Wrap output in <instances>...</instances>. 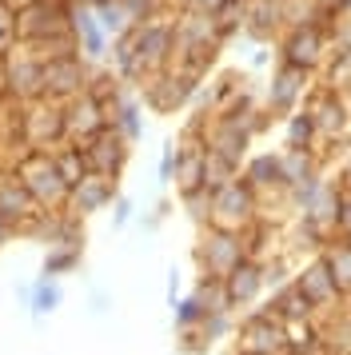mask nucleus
<instances>
[{"instance_id":"obj_29","label":"nucleus","mask_w":351,"mask_h":355,"mask_svg":"<svg viewBox=\"0 0 351 355\" xmlns=\"http://www.w3.org/2000/svg\"><path fill=\"white\" fill-rule=\"evenodd\" d=\"M204 315H207V307H204V300H200L196 291L180 295V300H176V307H172L176 331H184V327H200V323H204Z\"/></svg>"},{"instance_id":"obj_6","label":"nucleus","mask_w":351,"mask_h":355,"mask_svg":"<svg viewBox=\"0 0 351 355\" xmlns=\"http://www.w3.org/2000/svg\"><path fill=\"white\" fill-rule=\"evenodd\" d=\"M128 36H132V52L140 64V84L152 80L164 68H172V20L152 17L136 28H128Z\"/></svg>"},{"instance_id":"obj_23","label":"nucleus","mask_w":351,"mask_h":355,"mask_svg":"<svg viewBox=\"0 0 351 355\" xmlns=\"http://www.w3.org/2000/svg\"><path fill=\"white\" fill-rule=\"evenodd\" d=\"M284 148H316L319 152V132L307 108H296L284 124Z\"/></svg>"},{"instance_id":"obj_36","label":"nucleus","mask_w":351,"mask_h":355,"mask_svg":"<svg viewBox=\"0 0 351 355\" xmlns=\"http://www.w3.org/2000/svg\"><path fill=\"white\" fill-rule=\"evenodd\" d=\"M335 240H351V188H339V204H335Z\"/></svg>"},{"instance_id":"obj_8","label":"nucleus","mask_w":351,"mask_h":355,"mask_svg":"<svg viewBox=\"0 0 351 355\" xmlns=\"http://www.w3.org/2000/svg\"><path fill=\"white\" fill-rule=\"evenodd\" d=\"M20 140H24V148H40V152L60 148L68 140L64 136V104H56L48 96L24 104V112H20Z\"/></svg>"},{"instance_id":"obj_44","label":"nucleus","mask_w":351,"mask_h":355,"mask_svg":"<svg viewBox=\"0 0 351 355\" xmlns=\"http://www.w3.org/2000/svg\"><path fill=\"white\" fill-rule=\"evenodd\" d=\"M343 96H348V108H351V88H348V92H343Z\"/></svg>"},{"instance_id":"obj_9","label":"nucleus","mask_w":351,"mask_h":355,"mask_svg":"<svg viewBox=\"0 0 351 355\" xmlns=\"http://www.w3.org/2000/svg\"><path fill=\"white\" fill-rule=\"evenodd\" d=\"M311 80H316L311 72H303V68L284 64V60H280L275 72H271L268 96H264V112H268L271 120H287L296 108H303V96H307Z\"/></svg>"},{"instance_id":"obj_10","label":"nucleus","mask_w":351,"mask_h":355,"mask_svg":"<svg viewBox=\"0 0 351 355\" xmlns=\"http://www.w3.org/2000/svg\"><path fill=\"white\" fill-rule=\"evenodd\" d=\"M296 284H300V291L311 300V307L319 311V320H323V315H335V311H343V304H348V295L339 291V284H335V275H332V268H327V259L323 256L307 259L300 272H296Z\"/></svg>"},{"instance_id":"obj_18","label":"nucleus","mask_w":351,"mask_h":355,"mask_svg":"<svg viewBox=\"0 0 351 355\" xmlns=\"http://www.w3.org/2000/svg\"><path fill=\"white\" fill-rule=\"evenodd\" d=\"M36 211L40 208H36V200L28 196V188L20 184V176H16L12 168H4V172H0V220L20 232Z\"/></svg>"},{"instance_id":"obj_22","label":"nucleus","mask_w":351,"mask_h":355,"mask_svg":"<svg viewBox=\"0 0 351 355\" xmlns=\"http://www.w3.org/2000/svg\"><path fill=\"white\" fill-rule=\"evenodd\" d=\"M268 307L280 315L284 323H296V320H319V311L311 307V300L300 291V284H296V275L287 279V284H280V288L271 291Z\"/></svg>"},{"instance_id":"obj_27","label":"nucleus","mask_w":351,"mask_h":355,"mask_svg":"<svg viewBox=\"0 0 351 355\" xmlns=\"http://www.w3.org/2000/svg\"><path fill=\"white\" fill-rule=\"evenodd\" d=\"M64 304V291H60V284L56 279H36L32 284V300H28V311H32V320H44V315H52L56 307Z\"/></svg>"},{"instance_id":"obj_4","label":"nucleus","mask_w":351,"mask_h":355,"mask_svg":"<svg viewBox=\"0 0 351 355\" xmlns=\"http://www.w3.org/2000/svg\"><path fill=\"white\" fill-rule=\"evenodd\" d=\"M248 259V243H243V232H228V227L204 224L200 227V240H196V268L207 279H223L232 275Z\"/></svg>"},{"instance_id":"obj_31","label":"nucleus","mask_w":351,"mask_h":355,"mask_svg":"<svg viewBox=\"0 0 351 355\" xmlns=\"http://www.w3.org/2000/svg\"><path fill=\"white\" fill-rule=\"evenodd\" d=\"M52 160H56V168H60V176L68 180V188H72V184H80V180L88 176L84 152H80L76 144H72V148H56V152H52Z\"/></svg>"},{"instance_id":"obj_26","label":"nucleus","mask_w":351,"mask_h":355,"mask_svg":"<svg viewBox=\"0 0 351 355\" xmlns=\"http://www.w3.org/2000/svg\"><path fill=\"white\" fill-rule=\"evenodd\" d=\"M319 84H327L335 92H348L351 88V49H332L327 64L319 68Z\"/></svg>"},{"instance_id":"obj_32","label":"nucleus","mask_w":351,"mask_h":355,"mask_svg":"<svg viewBox=\"0 0 351 355\" xmlns=\"http://www.w3.org/2000/svg\"><path fill=\"white\" fill-rule=\"evenodd\" d=\"M236 176H239L236 164L220 160V156H212V152L204 148V188L207 192H216V188H223V184H232Z\"/></svg>"},{"instance_id":"obj_38","label":"nucleus","mask_w":351,"mask_h":355,"mask_svg":"<svg viewBox=\"0 0 351 355\" xmlns=\"http://www.w3.org/2000/svg\"><path fill=\"white\" fill-rule=\"evenodd\" d=\"M176 160H180V144H176V140H168V144H164V156H160V184H172Z\"/></svg>"},{"instance_id":"obj_3","label":"nucleus","mask_w":351,"mask_h":355,"mask_svg":"<svg viewBox=\"0 0 351 355\" xmlns=\"http://www.w3.org/2000/svg\"><path fill=\"white\" fill-rule=\"evenodd\" d=\"M16 176H20V184L28 188V196L36 200V208L44 211H64L68 208V180L60 176V168H56V160H52V152H40V148H28L24 152V160L12 168Z\"/></svg>"},{"instance_id":"obj_30","label":"nucleus","mask_w":351,"mask_h":355,"mask_svg":"<svg viewBox=\"0 0 351 355\" xmlns=\"http://www.w3.org/2000/svg\"><path fill=\"white\" fill-rule=\"evenodd\" d=\"M200 331H204V339L216 347V343H223V339L236 336V311H207L204 323H200Z\"/></svg>"},{"instance_id":"obj_41","label":"nucleus","mask_w":351,"mask_h":355,"mask_svg":"<svg viewBox=\"0 0 351 355\" xmlns=\"http://www.w3.org/2000/svg\"><path fill=\"white\" fill-rule=\"evenodd\" d=\"M12 236H16V227H12V224H4V220H0V248H4V243L12 240Z\"/></svg>"},{"instance_id":"obj_15","label":"nucleus","mask_w":351,"mask_h":355,"mask_svg":"<svg viewBox=\"0 0 351 355\" xmlns=\"http://www.w3.org/2000/svg\"><path fill=\"white\" fill-rule=\"evenodd\" d=\"M116 196H120L116 192V180L88 172L80 184H72V192H68V211H72L76 220H88L96 211H104L108 204H116Z\"/></svg>"},{"instance_id":"obj_34","label":"nucleus","mask_w":351,"mask_h":355,"mask_svg":"<svg viewBox=\"0 0 351 355\" xmlns=\"http://www.w3.org/2000/svg\"><path fill=\"white\" fill-rule=\"evenodd\" d=\"M291 275H296V272H291V259H287V252H284V256L264 259V288H268V291H275L280 284H287Z\"/></svg>"},{"instance_id":"obj_24","label":"nucleus","mask_w":351,"mask_h":355,"mask_svg":"<svg viewBox=\"0 0 351 355\" xmlns=\"http://www.w3.org/2000/svg\"><path fill=\"white\" fill-rule=\"evenodd\" d=\"M323 343H327V355H351V311L343 304V311L335 315H323Z\"/></svg>"},{"instance_id":"obj_37","label":"nucleus","mask_w":351,"mask_h":355,"mask_svg":"<svg viewBox=\"0 0 351 355\" xmlns=\"http://www.w3.org/2000/svg\"><path fill=\"white\" fill-rule=\"evenodd\" d=\"M176 347H180V352L184 355H204V352H212V343H207L204 339V331H200V327H184V331H176Z\"/></svg>"},{"instance_id":"obj_13","label":"nucleus","mask_w":351,"mask_h":355,"mask_svg":"<svg viewBox=\"0 0 351 355\" xmlns=\"http://www.w3.org/2000/svg\"><path fill=\"white\" fill-rule=\"evenodd\" d=\"M108 128V108L92 96V92H80L64 104V136L72 144H88L96 132Z\"/></svg>"},{"instance_id":"obj_40","label":"nucleus","mask_w":351,"mask_h":355,"mask_svg":"<svg viewBox=\"0 0 351 355\" xmlns=\"http://www.w3.org/2000/svg\"><path fill=\"white\" fill-rule=\"evenodd\" d=\"M176 300H180V272H168V307H176Z\"/></svg>"},{"instance_id":"obj_16","label":"nucleus","mask_w":351,"mask_h":355,"mask_svg":"<svg viewBox=\"0 0 351 355\" xmlns=\"http://www.w3.org/2000/svg\"><path fill=\"white\" fill-rule=\"evenodd\" d=\"M264 291L268 288H264V263H259V259H243L232 275H223V295H228L232 311H248V307H255Z\"/></svg>"},{"instance_id":"obj_39","label":"nucleus","mask_w":351,"mask_h":355,"mask_svg":"<svg viewBox=\"0 0 351 355\" xmlns=\"http://www.w3.org/2000/svg\"><path fill=\"white\" fill-rule=\"evenodd\" d=\"M132 200H128V196H116V204H112V227H116V232H120V227H128V220H132Z\"/></svg>"},{"instance_id":"obj_1","label":"nucleus","mask_w":351,"mask_h":355,"mask_svg":"<svg viewBox=\"0 0 351 355\" xmlns=\"http://www.w3.org/2000/svg\"><path fill=\"white\" fill-rule=\"evenodd\" d=\"M303 108L311 112L316 120V132H319V156L327 160V148H351V108H348V96L335 92L327 84H311L307 96H303Z\"/></svg>"},{"instance_id":"obj_21","label":"nucleus","mask_w":351,"mask_h":355,"mask_svg":"<svg viewBox=\"0 0 351 355\" xmlns=\"http://www.w3.org/2000/svg\"><path fill=\"white\" fill-rule=\"evenodd\" d=\"M72 33H76V49L88 56V60H100L108 52V33L100 28L92 4H72Z\"/></svg>"},{"instance_id":"obj_11","label":"nucleus","mask_w":351,"mask_h":355,"mask_svg":"<svg viewBox=\"0 0 351 355\" xmlns=\"http://www.w3.org/2000/svg\"><path fill=\"white\" fill-rule=\"evenodd\" d=\"M196 92H200V76H191L188 68H176V64L156 72L152 80H144V100H148V108H156V112H176V108H184Z\"/></svg>"},{"instance_id":"obj_35","label":"nucleus","mask_w":351,"mask_h":355,"mask_svg":"<svg viewBox=\"0 0 351 355\" xmlns=\"http://www.w3.org/2000/svg\"><path fill=\"white\" fill-rule=\"evenodd\" d=\"M20 40H16V8L0 0V56H8Z\"/></svg>"},{"instance_id":"obj_20","label":"nucleus","mask_w":351,"mask_h":355,"mask_svg":"<svg viewBox=\"0 0 351 355\" xmlns=\"http://www.w3.org/2000/svg\"><path fill=\"white\" fill-rule=\"evenodd\" d=\"M280 172H284V188L296 192L303 184H311L316 176H323V156L316 148H284L280 152Z\"/></svg>"},{"instance_id":"obj_5","label":"nucleus","mask_w":351,"mask_h":355,"mask_svg":"<svg viewBox=\"0 0 351 355\" xmlns=\"http://www.w3.org/2000/svg\"><path fill=\"white\" fill-rule=\"evenodd\" d=\"M236 352L239 355H291L287 352V327L284 320L264 307H248L236 323Z\"/></svg>"},{"instance_id":"obj_25","label":"nucleus","mask_w":351,"mask_h":355,"mask_svg":"<svg viewBox=\"0 0 351 355\" xmlns=\"http://www.w3.org/2000/svg\"><path fill=\"white\" fill-rule=\"evenodd\" d=\"M319 256L327 259V268H332L335 284H339V291L351 300V240H332Z\"/></svg>"},{"instance_id":"obj_14","label":"nucleus","mask_w":351,"mask_h":355,"mask_svg":"<svg viewBox=\"0 0 351 355\" xmlns=\"http://www.w3.org/2000/svg\"><path fill=\"white\" fill-rule=\"evenodd\" d=\"M88 92V68L80 56H64V60H48L44 64V96L56 104H68L72 96Z\"/></svg>"},{"instance_id":"obj_2","label":"nucleus","mask_w":351,"mask_h":355,"mask_svg":"<svg viewBox=\"0 0 351 355\" xmlns=\"http://www.w3.org/2000/svg\"><path fill=\"white\" fill-rule=\"evenodd\" d=\"M332 24L335 20H307V24L284 28V36L275 40L280 60L319 76V68L327 64V56H332Z\"/></svg>"},{"instance_id":"obj_42","label":"nucleus","mask_w":351,"mask_h":355,"mask_svg":"<svg viewBox=\"0 0 351 355\" xmlns=\"http://www.w3.org/2000/svg\"><path fill=\"white\" fill-rule=\"evenodd\" d=\"M339 180H343V184L351 188V156H348V164H343V172H339Z\"/></svg>"},{"instance_id":"obj_17","label":"nucleus","mask_w":351,"mask_h":355,"mask_svg":"<svg viewBox=\"0 0 351 355\" xmlns=\"http://www.w3.org/2000/svg\"><path fill=\"white\" fill-rule=\"evenodd\" d=\"M287 28L284 17V0H248L243 8V33L259 40V44H275Z\"/></svg>"},{"instance_id":"obj_7","label":"nucleus","mask_w":351,"mask_h":355,"mask_svg":"<svg viewBox=\"0 0 351 355\" xmlns=\"http://www.w3.org/2000/svg\"><path fill=\"white\" fill-rule=\"evenodd\" d=\"M207 224L228 227V232H248L252 224H259V196L243 184V176L212 192V220Z\"/></svg>"},{"instance_id":"obj_33","label":"nucleus","mask_w":351,"mask_h":355,"mask_svg":"<svg viewBox=\"0 0 351 355\" xmlns=\"http://www.w3.org/2000/svg\"><path fill=\"white\" fill-rule=\"evenodd\" d=\"M180 204H184V211H188L196 224L204 227L207 220H212V192L207 188H191V192H180Z\"/></svg>"},{"instance_id":"obj_19","label":"nucleus","mask_w":351,"mask_h":355,"mask_svg":"<svg viewBox=\"0 0 351 355\" xmlns=\"http://www.w3.org/2000/svg\"><path fill=\"white\" fill-rule=\"evenodd\" d=\"M239 176H243V184H248L259 200H264V196H275V192H287L284 172H280V152H255V156H248L243 168H239Z\"/></svg>"},{"instance_id":"obj_28","label":"nucleus","mask_w":351,"mask_h":355,"mask_svg":"<svg viewBox=\"0 0 351 355\" xmlns=\"http://www.w3.org/2000/svg\"><path fill=\"white\" fill-rule=\"evenodd\" d=\"M80 252H84V248H48L40 275H44V279H56V275L76 272V268H80Z\"/></svg>"},{"instance_id":"obj_12","label":"nucleus","mask_w":351,"mask_h":355,"mask_svg":"<svg viewBox=\"0 0 351 355\" xmlns=\"http://www.w3.org/2000/svg\"><path fill=\"white\" fill-rule=\"evenodd\" d=\"M76 148L84 152L88 172H96V176H112V180H120L128 156H132V144H128L124 136L112 128V124H108L104 132H96L88 144H76Z\"/></svg>"},{"instance_id":"obj_43","label":"nucleus","mask_w":351,"mask_h":355,"mask_svg":"<svg viewBox=\"0 0 351 355\" xmlns=\"http://www.w3.org/2000/svg\"><path fill=\"white\" fill-rule=\"evenodd\" d=\"M4 4H12V8H24V4H36V0H4Z\"/></svg>"}]
</instances>
